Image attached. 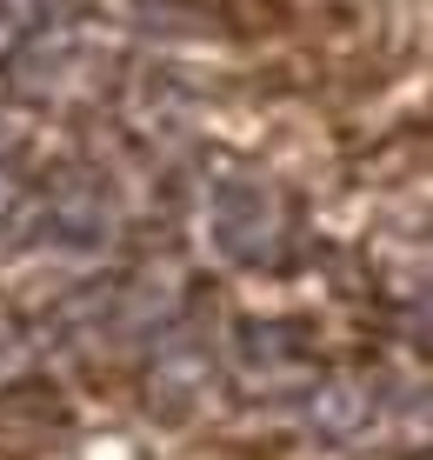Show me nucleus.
Listing matches in <instances>:
<instances>
[{"instance_id": "39448f33", "label": "nucleus", "mask_w": 433, "mask_h": 460, "mask_svg": "<svg viewBox=\"0 0 433 460\" xmlns=\"http://www.w3.org/2000/svg\"><path fill=\"white\" fill-rule=\"evenodd\" d=\"M34 27H47V0H0V54H13Z\"/></svg>"}, {"instance_id": "f257e3e1", "label": "nucleus", "mask_w": 433, "mask_h": 460, "mask_svg": "<svg viewBox=\"0 0 433 460\" xmlns=\"http://www.w3.org/2000/svg\"><path fill=\"white\" fill-rule=\"evenodd\" d=\"M114 187L101 181V173L87 167H67L54 173V181L34 194V208H27V241H54V247H107L114 241Z\"/></svg>"}, {"instance_id": "0eeeda50", "label": "nucleus", "mask_w": 433, "mask_h": 460, "mask_svg": "<svg viewBox=\"0 0 433 460\" xmlns=\"http://www.w3.org/2000/svg\"><path fill=\"white\" fill-rule=\"evenodd\" d=\"M13 360H21V327H13L7 314H0V374H7Z\"/></svg>"}, {"instance_id": "20e7f679", "label": "nucleus", "mask_w": 433, "mask_h": 460, "mask_svg": "<svg viewBox=\"0 0 433 460\" xmlns=\"http://www.w3.org/2000/svg\"><path fill=\"white\" fill-rule=\"evenodd\" d=\"M207 347L194 341V334H160V347H154V360H147V374H154V394H200V380H207Z\"/></svg>"}, {"instance_id": "423d86ee", "label": "nucleus", "mask_w": 433, "mask_h": 460, "mask_svg": "<svg viewBox=\"0 0 433 460\" xmlns=\"http://www.w3.org/2000/svg\"><path fill=\"white\" fill-rule=\"evenodd\" d=\"M27 208H34V194L21 187V173L0 161V234H7V227H27ZM21 241H27V234H21Z\"/></svg>"}, {"instance_id": "7ed1b4c3", "label": "nucleus", "mask_w": 433, "mask_h": 460, "mask_svg": "<svg viewBox=\"0 0 433 460\" xmlns=\"http://www.w3.org/2000/svg\"><path fill=\"white\" fill-rule=\"evenodd\" d=\"M374 414H380V401H374V387H367V380H327V387L307 394V427H314V434H327V440L367 434Z\"/></svg>"}, {"instance_id": "f03ea898", "label": "nucleus", "mask_w": 433, "mask_h": 460, "mask_svg": "<svg viewBox=\"0 0 433 460\" xmlns=\"http://www.w3.org/2000/svg\"><path fill=\"white\" fill-rule=\"evenodd\" d=\"M207 227H214V247L227 261H274L280 247V208L267 194V181L253 173H227L207 194Z\"/></svg>"}]
</instances>
